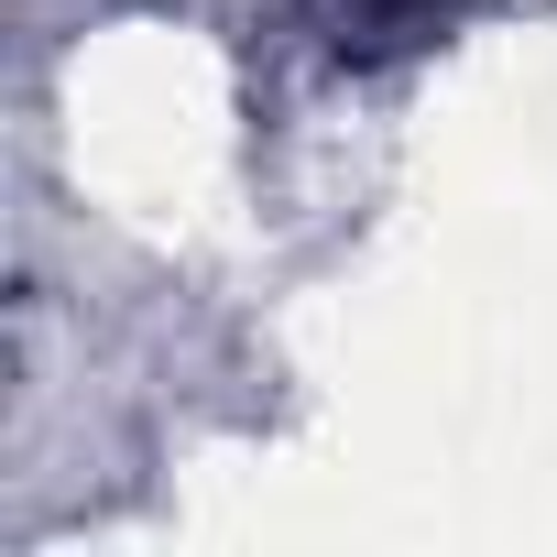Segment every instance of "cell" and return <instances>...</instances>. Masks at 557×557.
<instances>
[{
  "label": "cell",
  "mask_w": 557,
  "mask_h": 557,
  "mask_svg": "<svg viewBox=\"0 0 557 557\" xmlns=\"http://www.w3.org/2000/svg\"><path fill=\"white\" fill-rule=\"evenodd\" d=\"M448 12H459V0H329V45H339V55H405V45H426Z\"/></svg>",
  "instance_id": "1"
}]
</instances>
